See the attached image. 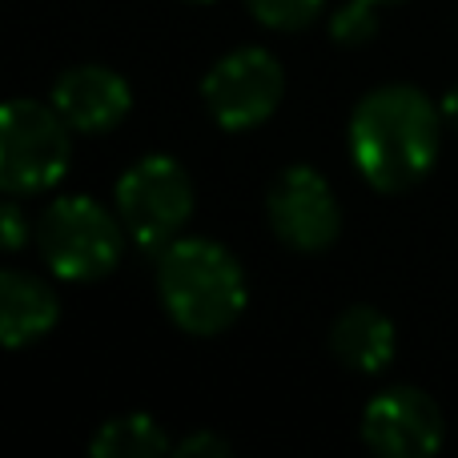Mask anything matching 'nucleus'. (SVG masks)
<instances>
[{
	"mask_svg": "<svg viewBox=\"0 0 458 458\" xmlns=\"http://www.w3.org/2000/svg\"><path fill=\"white\" fill-rule=\"evenodd\" d=\"M438 109L411 85H382L362 97L350 121V153L382 193H403L430 174L438 157Z\"/></svg>",
	"mask_w": 458,
	"mask_h": 458,
	"instance_id": "nucleus-1",
	"label": "nucleus"
},
{
	"mask_svg": "<svg viewBox=\"0 0 458 458\" xmlns=\"http://www.w3.org/2000/svg\"><path fill=\"white\" fill-rule=\"evenodd\" d=\"M157 290L169 318L185 334L214 338L245 310V277L229 250L206 237H177L157 266Z\"/></svg>",
	"mask_w": 458,
	"mask_h": 458,
	"instance_id": "nucleus-2",
	"label": "nucleus"
},
{
	"mask_svg": "<svg viewBox=\"0 0 458 458\" xmlns=\"http://www.w3.org/2000/svg\"><path fill=\"white\" fill-rule=\"evenodd\" d=\"M330 350L350 370L374 374L394 358V322L374 306H350L346 314L334 322Z\"/></svg>",
	"mask_w": 458,
	"mask_h": 458,
	"instance_id": "nucleus-11",
	"label": "nucleus"
},
{
	"mask_svg": "<svg viewBox=\"0 0 458 458\" xmlns=\"http://www.w3.org/2000/svg\"><path fill=\"white\" fill-rule=\"evenodd\" d=\"M201 93L222 129H253L277 109L285 93V72L266 48H237L209 69Z\"/></svg>",
	"mask_w": 458,
	"mask_h": 458,
	"instance_id": "nucleus-6",
	"label": "nucleus"
},
{
	"mask_svg": "<svg viewBox=\"0 0 458 458\" xmlns=\"http://www.w3.org/2000/svg\"><path fill=\"white\" fill-rule=\"evenodd\" d=\"M69 133L61 109L8 101L0 113V185L4 193H40L69 169Z\"/></svg>",
	"mask_w": 458,
	"mask_h": 458,
	"instance_id": "nucleus-3",
	"label": "nucleus"
},
{
	"mask_svg": "<svg viewBox=\"0 0 458 458\" xmlns=\"http://www.w3.org/2000/svg\"><path fill=\"white\" fill-rule=\"evenodd\" d=\"M374 32H378L374 0H350V4H342L330 21V37L338 40V45H366Z\"/></svg>",
	"mask_w": 458,
	"mask_h": 458,
	"instance_id": "nucleus-14",
	"label": "nucleus"
},
{
	"mask_svg": "<svg viewBox=\"0 0 458 458\" xmlns=\"http://www.w3.org/2000/svg\"><path fill=\"white\" fill-rule=\"evenodd\" d=\"M266 209H269L274 233L301 253L326 250L342 229V214H338V201H334V190L310 165L282 169L266 193Z\"/></svg>",
	"mask_w": 458,
	"mask_h": 458,
	"instance_id": "nucleus-7",
	"label": "nucleus"
},
{
	"mask_svg": "<svg viewBox=\"0 0 458 458\" xmlns=\"http://www.w3.org/2000/svg\"><path fill=\"white\" fill-rule=\"evenodd\" d=\"M37 242L53 274L69 282L105 277L121 261V225L89 198H56L40 214Z\"/></svg>",
	"mask_w": 458,
	"mask_h": 458,
	"instance_id": "nucleus-4",
	"label": "nucleus"
},
{
	"mask_svg": "<svg viewBox=\"0 0 458 458\" xmlns=\"http://www.w3.org/2000/svg\"><path fill=\"white\" fill-rule=\"evenodd\" d=\"M117 209L145 250H161L190 222L193 182L174 157H141L117 182Z\"/></svg>",
	"mask_w": 458,
	"mask_h": 458,
	"instance_id": "nucleus-5",
	"label": "nucleus"
},
{
	"mask_svg": "<svg viewBox=\"0 0 458 458\" xmlns=\"http://www.w3.org/2000/svg\"><path fill=\"white\" fill-rule=\"evenodd\" d=\"M362 438L386 458H427L443 446V411L414 386L382 390L362 414Z\"/></svg>",
	"mask_w": 458,
	"mask_h": 458,
	"instance_id": "nucleus-8",
	"label": "nucleus"
},
{
	"mask_svg": "<svg viewBox=\"0 0 458 458\" xmlns=\"http://www.w3.org/2000/svg\"><path fill=\"white\" fill-rule=\"evenodd\" d=\"M0 233H4V250H21L24 245V217L21 209H16V201H4V209H0Z\"/></svg>",
	"mask_w": 458,
	"mask_h": 458,
	"instance_id": "nucleus-16",
	"label": "nucleus"
},
{
	"mask_svg": "<svg viewBox=\"0 0 458 458\" xmlns=\"http://www.w3.org/2000/svg\"><path fill=\"white\" fill-rule=\"evenodd\" d=\"M233 446L225 443V438H217V435H209V430H198V435H190L185 443H177L174 446V454L177 458H225Z\"/></svg>",
	"mask_w": 458,
	"mask_h": 458,
	"instance_id": "nucleus-15",
	"label": "nucleus"
},
{
	"mask_svg": "<svg viewBox=\"0 0 458 458\" xmlns=\"http://www.w3.org/2000/svg\"><path fill=\"white\" fill-rule=\"evenodd\" d=\"M443 109H446V117H451V121H454V125H458V85L451 89V93H446V101H443Z\"/></svg>",
	"mask_w": 458,
	"mask_h": 458,
	"instance_id": "nucleus-17",
	"label": "nucleus"
},
{
	"mask_svg": "<svg viewBox=\"0 0 458 458\" xmlns=\"http://www.w3.org/2000/svg\"><path fill=\"white\" fill-rule=\"evenodd\" d=\"M169 451V438L149 414H121L109 419L89 443L93 458H157Z\"/></svg>",
	"mask_w": 458,
	"mask_h": 458,
	"instance_id": "nucleus-12",
	"label": "nucleus"
},
{
	"mask_svg": "<svg viewBox=\"0 0 458 458\" xmlns=\"http://www.w3.org/2000/svg\"><path fill=\"white\" fill-rule=\"evenodd\" d=\"M250 13L261 24H269V29L293 32V29H306L322 13V0H250Z\"/></svg>",
	"mask_w": 458,
	"mask_h": 458,
	"instance_id": "nucleus-13",
	"label": "nucleus"
},
{
	"mask_svg": "<svg viewBox=\"0 0 458 458\" xmlns=\"http://www.w3.org/2000/svg\"><path fill=\"white\" fill-rule=\"evenodd\" d=\"M53 105L81 133H109L125 121L133 93L113 69L81 64V69L61 72V81L53 85Z\"/></svg>",
	"mask_w": 458,
	"mask_h": 458,
	"instance_id": "nucleus-9",
	"label": "nucleus"
},
{
	"mask_svg": "<svg viewBox=\"0 0 458 458\" xmlns=\"http://www.w3.org/2000/svg\"><path fill=\"white\" fill-rule=\"evenodd\" d=\"M61 318L56 293L45 282L21 269H4L0 274V338L8 350L29 346V342L45 338Z\"/></svg>",
	"mask_w": 458,
	"mask_h": 458,
	"instance_id": "nucleus-10",
	"label": "nucleus"
}]
</instances>
